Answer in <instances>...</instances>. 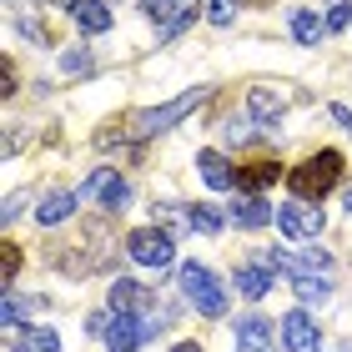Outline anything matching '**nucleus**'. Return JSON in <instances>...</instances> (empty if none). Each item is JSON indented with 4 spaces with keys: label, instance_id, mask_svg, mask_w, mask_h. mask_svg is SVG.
<instances>
[{
    "label": "nucleus",
    "instance_id": "nucleus-8",
    "mask_svg": "<svg viewBox=\"0 0 352 352\" xmlns=\"http://www.w3.org/2000/svg\"><path fill=\"white\" fill-rule=\"evenodd\" d=\"M111 312H126V317H146L151 312V292L141 282H126V277H116V287H111Z\"/></svg>",
    "mask_w": 352,
    "mask_h": 352
},
{
    "label": "nucleus",
    "instance_id": "nucleus-28",
    "mask_svg": "<svg viewBox=\"0 0 352 352\" xmlns=\"http://www.w3.org/2000/svg\"><path fill=\"white\" fill-rule=\"evenodd\" d=\"M60 66H66L71 76H81V71H91V56L86 51H66V56H60Z\"/></svg>",
    "mask_w": 352,
    "mask_h": 352
},
{
    "label": "nucleus",
    "instance_id": "nucleus-19",
    "mask_svg": "<svg viewBox=\"0 0 352 352\" xmlns=\"http://www.w3.org/2000/svg\"><path fill=\"white\" fill-rule=\"evenodd\" d=\"M186 227L201 232V236H217L221 232V217L212 212V206H186Z\"/></svg>",
    "mask_w": 352,
    "mask_h": 352
},
{
    "label": "nucleus",
    "instance_id": "nucleus-12",
    "mask_svg": "<svg viewBox=\"0 0 352 352\" xmlns=\"http://www.w3.org/2000/svg\"><path fill=\"white\" fill-rule=\"evenodd\" d=\"M197 166H201V182H206V186H217V191L236 186V166H232L221 151H197Z\"/></svg>",
    "mask_w": 352,
    "mask_h": 352
},
{
    "label": "nucleus",
    "instance_id": "nucleus-36",
    "mask_svg": "<svg viewBox=\"0 0 352 352\" xmlns=\"http://www.w3.org/2000/svg\"><path fill=\"white\" fill-rule=\"evenodd\" d=\"M242 6H257V0H242Z\"/></svg>",
    "mask_w": 352,
    "mask_h": 352
},
{
    "label": "nucleus",
    "instance_id": "nucleus-25",
    "mask_svg": "<svg viewBox=\"0 0 352 352\" xmlns=\"http://www.w3.org/2000/svg\"><path fill=\"white\" fill-rule=\"evenodd\" d=\"M352 25V0H332L327 10V30H347Z\"/></svg>",
    "mask_w": 352,
    "mask_h": 352
},
{
    "label": "nucleus",
    "instance_id": "nucleus-3",
    "mask_svg": "<svg viewBox=\"0 0 352 352\" xmlns=\"http://www.w3.org/2000/svg\"><path fill=\"white\" fill-rule=\"evenodd\" d=\"M206 101V86H197V91H186V96H176V101H166V106H156V111H136L131 121H126V136L131 141H146V136H156V131H166L171 121H182L186 111H197Z\"/></svg>",
    "mask_w": 352,
    "mask_h": 352
},
{
    "label": "nucleus",
    "instance_id": "nucleus-23",
    "mask_svg": "<svg viewBox=\"0 0 352 352\" xmlns=\"http://www.w3.org/2000/svg\"><path fill=\"white\" fill-rule=\"evenodd\" d=\"M182 6H186V0H141V10H146L151 21H162V25H166V21H171V15L182 10Z\"/></svg>",
    "mask_w": 352,
    "mask_h": 352
},
{
    "label": "nucleus",
    "instance_id": "nucleus-27",
    "mask_svg": "<svg viewBox=\"0 0 352 352\" xmlns=\"http://www.w3.org/2000/svg\"><path fill=\"white\" fill-rule=\"evenodd\" d=\"M15 272H21V247H15V242H6V267H0V282H6V287H15Z\"/></svg>",
    "mask_w": 352,
    "mask_h": 352
},
{
    "label": "nucleus",
    "instance_id": "nucleus-7",
    "mask_svg": "<svg viewBox=\"0 0 352 352\" xmlns=\"http://www.w3.org/2000/svg\"><path fill=\"white\" fill-rule=\"evenodd\" d=\"M156 312H146V317H116V322H111V332H106V342H111V352H136L146 338H156Z\"/></svg>",
    "mask_w": 352,
    "mask_h": 352
},
{
    "label": "nucleus",
    "instance_id": "nucleus-6",
    "mask_svg": "<svg viewBox=\"0 0 352 352\" xmlns=\"http://www.w3.org/2000/svg\"><path fill=\"white\" fill-rule=\"evenodd\" d=\"M76 197H81V201H101V206H111V212H121L131 191H126V182H121L111 166H101V171H91L86 182L76 186Z\"/></svg>",
    "mask_w": 352,
    "mask_h": 352
},
{
    "label": "nucleus",
    "instance_id": "nucleus-34",
    "mask_svg": "<svg viewBox=\"0 0 352 352\" xmlns=\"http://www.w3.org/2000/svg\"><path fill=\"white\" fill-rule=\"evenodd\" d=\"M51 6H66V10H76V0H51Z\"/></svg>",
    "mask_w": 352,
    "mask_h": 352
},
{
    "label": "nucleus",
    "instance_id": "nucleus-17",
    "mask_svg": "<svg viewBox=\"0 0 352 352\" xmlns=\"http://www.w3.org/2000/svg\"><path fill=\"white\" fill-rule=\"evenodd\" d=\"M292 36H297V45H317L327 36V21H317V10H297L292 15Z\"/></svg>",
    "mask_w": 352,
    "mask_h": 352
},
{
    "label": "nucleus",
    "instance_id": "nucleus-30",
    "mask_svg": "<svg viewBox=\"0 0 352 352\" xmlns=\"http://www.w3.org/2000/svg\"><path fill=\"white\" fill-rule=\"evenodd\" d=\"M21 206H25V197H21V191H15V197L6 201V212H0V217H6V221H15V217H21Z\"/></svg>",
    "mask_w": 352,
    "mask_h": 352
},
{
    "label": "nucleus",
    "instance_id": "nucleus-1",
    "mask_svg": "<svg viewBox=\"0 0 352 352\" xmlns=\"http://www.w3.org/2000/svg\"><path fill=\"white\" fill-rule=\"evenodd\" d=\"M338 176H342V151H317L302 166L287 171V186H292L297 201H322L327 191L338 186Z\"/></svg>",
    "mask_w": 352,
    "mask_h": 352
},
{
    "label": "nucleus",
    "instance_id": "nucleus-10",
    "mask_svg": "<svg viewBox=\"0 0 352 352\" xmlns=\"http://www.w3.org/2000/svg\"><path fill=\"white\" fill-rule=\"evenodd\" d=\"M282 342H287V352H312V347H317L312 317H307V312H287V317H282Z\"/></svg>",
    "mask_w": 352,
    "mask_h": 352
},
{
    "label": "nucleus",
    "instance_id": "nucleus-29",
    "mask_svg": "<svg viewBox=\"0 0 352 352\" xmlns=\"http://www.w3.org/2000/svg\"><path fill=\"white\" fill-rule=\"evenodd\" d=\"M221 131H227V141H247V136H252V121H247V116H242V121L232 116L227 126H221Z\"/></svg>",
    "mask_w": 352,
    "mask_h": 352
},
{
    "label": "nucleus",
    "instance_id": "nucleus-22",
    "mask_svg": "<svg viewBox=\"0 0 352 352\" xmlns=\"http://www.w3.org/2000/svg\"><path fill=\"white\" fill-rule=\"evenodd\" d=\"M25 352H60V338L51 327H30L25 332Z\"/></svg>",
    "mask_w": 352,
    "mask_h": 352
},
{
    "label": "nucleus",
    "instance_id": "nucleus-9",
    "mask_svg": "<svg viewBox=\"0 0 352 352\" xmlns=\"http://www.w3.org/2000/svg\"><path fill=\"white\" fill-rule=\"evenodd\" d=\"M247 111H252V121H257L262 131H272V126L282 121L287 101H282V96L272 91V86H252V91H247Z\"/></svg>",
    "mask_w": 352,
    "mask_h": 352
},
{
    "label": "nucleus",
    "instance_id": "nucleus-16",
    "mask_svg": "<svg viewBox=\"0 0 352 352\" xmlns=\"http://www.w3.org/2000/svg\"><path fill=\"white\" fill-rule=\"evenodd\" d=\"M76 25L86 30V36H101V30H111V6L106 0H76Z\"/></svg>",
    "mask_w": 352,
    "mask_h": 352
},
{
    "label": "nucleus",
    "instance_id": "nucleus-24",
    "mask_svg": "<svg viewBox=\"0 0 352 352\" xmlns=\"http://www.w3.org/2000/svg\"><path fill=\"white\" fill-rule=\"evenodd\" d=\"M0 317H6V327H21L25 317H30V307H25L21 297H10V292H6V307H0Z\"/></svg>",
    "mask_w": 352,
    "mask_h": 352
},
{
    "label": "nucleus",
    "instance_id": "nucleus-26",
    "mask_svg": "<svg viewBox=\"0 0 352 352\" xmlns=\"http://www.w3.org/2000/svg\"><path fill=\"white\" fill-rule=\"evenodd\" d=\"M206 15H212L217 25H232L236 21V0H206Z\"/></svg>",
    "mask_w": 352,
    "mask_h": 352
},
{
    "label": "nucleus",
    "instance_id": "nucleus-4",
    "mask_svg": "<svg viewBox=\"0 0 352 352\" xmlns=\"http://www.w3.org/2000/svg\"><path fill=\"white\" fill-rule=\"evenodd\" d=\"M322 206H312V201H287L277 206V227L292 236V242H317L322 236Z\"/></svg>",
    "mask_w": 352,
    "mask_h": 352
},
{
    "label": "nucleus",
    "instance_id": "nucleus-15",
    "mask_svg": "<svg viewBox=\"0 0 352 352\" xmlns=\"http://www.w3.org/2000/svg\"><path fill=\"white\" fill-rule=\"evenodd\" d=\"M76 206H81V197H76V191H51V197L36 206V221H41V227H56V221H66Z\"/></svg>",
    "mask_w": 352,
    "mask_h": 352
},
{
    "label": "nucleus",
    "instance_id": "nucleus-20",
    "mask_svg": "<svg viewBox=\"0 0 352 352\" xmlns=\"http://www.w3.org/2000/svg\"><path fill=\"white\" fill-rule=\"evenodd\" d=\"M292 287H297L302 302H327V292H332V287L317 277V272H302V277H292Z\"/></svg>",
    "mask_w": 352,
    "mask_h": 352
},
{
    "label": "nucleus",
    "instance_id": "nucleus-13",
    "mask_svg": "<svg viewBox=\"0 0 352 352\" xmlns=\"http://www.w3.org/2000/svg\"><path fill=\"white\" fill-rule=\"evenodd\" d=\"M236 352H272V322H267V317L236 322Z\"/></svg>",
    "mask_w": 352,
    "mask_h": 352
},
{
    "label": "nucleus",
    "instance_id": "nucleus-2",
    "mask_svg": "<svg viewBox=\"0 0 352 352\" xmlns=\"http://www.w3.org/2000/svg\"><path fill=\"white\" fill-rule=\"evenodd\" d=\"M176 287H182V297H186L201 317H221V312H227V292H221V282H217L212 267L186 262L182 272H176Z\"/></svg>",
    "mask_w": 352,
    "mask_h": 352
},
{
    "label": "nucleus",
    "instance_id": "nucleus-21",
    "mask_svg": "<svg viewBox=\"0 0 352 352\" xmlns=\"http://www.w3.org/2000/svg\"><path fill=\"white\" fill-rule=\"evenodd\" d=\"M191 21H197V0H186V6L176 10V15H171L166 25H162V41H176V36H182V30H186Z\"/></svg>",
    "mask_w": 352,
    "mask_h": 352
},
{
    "label": "nucleus",
    "instance_id": "nucleus-11",
    "mask_svg": "<svg viewBox=\"0 0 352 352\" xmlns=\"http://www.w3.org/2000/svg\"><path fill=\"white\" fill-rule=\"evenodd\" d=\"M277 176H282L277 162H247V166H236V186H242L247 197H262L267 186H277Z\"/></svg>",
    "mask_w": 352,
    "mask_h": 352
},
{
    "label": "nucleus",
    "instance_id": "nucleus-18",
    "mask_svg": "<svg viewBox=\"0 0 352 352\" xmlns=\"http://www.w3.org/2000/svg\"><path fill=\"white\" fill-rule=\"evenodd\" d=\"M267 287H272V272L267 267H242V272H236V292H242V297L257 302V297H267Z\"/></svg>",
    "mask_w": 352,
    "mask_h": 352
},
{
    "label": "nucleus",
    "instance_id": "nucleus-14",
    "mask_svg": "<svg viewBox=\"0 0 352 352\" xmlns=\"http://www.w3.org/2000/svg\"><path fill=\"white\" fill-rule=\"evenodd\" d=\"M232 221H236L242 232H257V227H267V221H277V212H272L262 197H242V201L232 206Z\"/></svg>",
    "mask_w": 352,
    "mask_h": 352
},
{
    "label": "nucleus",
    "instance_id": "nucleus-5",
    "mask_svg": "<svg viewBox=\"0 0 352 352\" xmlns=\"http://www.w3.org/2000/svg\"><path fill=\"white\" fill-rule=\"evenodd\" d=\"M126 252H131V262H141V267H171V257H176L171 236L162 227H136L126 236Z\"/></svg>",
    "mask_w": 352,
    "mask_h": 352
},
{
    "label": "nucleus",
    "instance_id": "nucleus-37",
    "mask_svg": "<svg viewBox=\"0 0 352 352\" xmlns=\"http://www.w3.org/2000/svg\"><path fill=\"white\" fill-rule=\"evenodd\" d=\"M6 352H21V347H6Z\"/></svg>",
    "mask_w": 352,
    "mask_h": 352
},
{
    "label": "nucleus",
    "instance_id": "nucleus-31",
    "mask_svg": "<svg viewBox=\"0 0 352 352\" xmlns=\"http://www.w3.org/2000/svg\"><path fill=\"white\" fill-rule=\"evenodd\" d=\"M21 25H25V36H36V41H51V30H45L41 21H21Z\"/></svg>",
    "mask_w": 352,
    "mask_h": 352
},
{
    "label": "nucleus",
    "instance_id": "nucleus-33",
    "mask_svg": "<svg viewBox=\"0 0 352 352\" xmlns=\"http://www.w3.org/2000/svg\"><path fill=\"white\" fill-rule=\"evenodd\" d=\"M171 352H201V347H197V342H176Z\"/></svg>",
    "mask_w": 352,
    "mask_h": 352
},
{
    "label": "nucleus",
    "instance_id": "nucleus-35",
    "mask_svg": "<svg viewBox=\"0 0 352 352\" xmlns=\"http://www.w3.org/2000/svg\"><path fill=\"white\" fill-rule=\"evenodd\" d=\"M342 206H347V217H352V191H347V197H342Z\"/></svg>",
    "mask_w": 352,
    "mask_h": 352
},
{
    "label": "nucleus",
    "instance_id": "nucleus-32",
    "mask_svg": "<svg viewBox=\"0 0 352 352\" xmlns=\"http://www.w3.org/2000/svg\"><path fill=\"white\" fill-rule=\"evenodd\" d=\"M332 116H338V121L347 126V131H352V111H347V106H332Z\"/></svg>",
    "mask_w": 352,
    "mask_h": 352
}]
</instances>
